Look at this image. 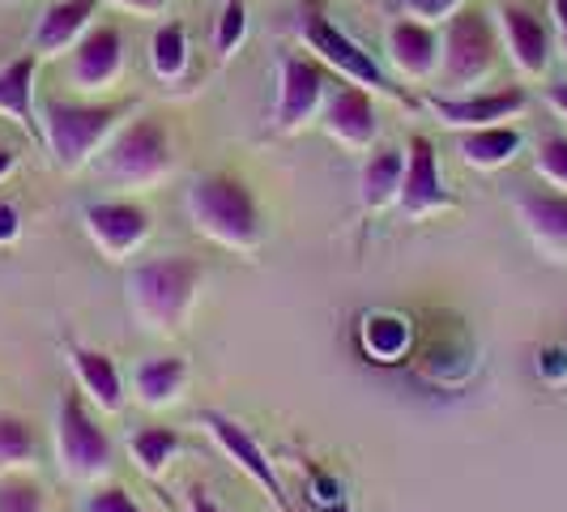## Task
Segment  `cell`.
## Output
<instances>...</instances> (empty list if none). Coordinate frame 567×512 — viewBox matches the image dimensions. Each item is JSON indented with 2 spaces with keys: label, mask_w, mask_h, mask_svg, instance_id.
Instances as JSON below:
<instances>
[{
  "label": "cell",
  "mask_w": 567,
  "mask_h": 512,
  "mask_svg": "<svg viewBox=\"0 0 567 512\" xmlns=\"http://www.w3.org/2000/svg\"><path fill=\"white\" fill-rule=\"evenodd\" d=\"M516 218L542 253L567 260V193H559V188L555 193H546V188L520 193L516 197Z\"/></svg>",
  "instance_id": "cell-14"
},
{
  "label": "cell",
  "mask_w": 567,
  "mask_h": 512,
  "mask_svg": "<svg viewBox=\"0 0 567 512\" xmlns=\"http://www.w3.org/2000/svg\"><path fill=\"white\" fill-rule=\"evenodd\" d=\"M550 18H555V39H559V52L567 60V0H550Z\"/></svg>",
  "instance_id": "cell-33"
},
{
  "label": "cell",
  "mask_w": 567,
  "mask_h": 512,
  "mask_svg": "<svg viewBox=\"0 0 567 512\" xmlns=\"http://www.w3.org/2000/svg\"><path fill=\"white\" fill-rule=\"evenodd\" d=\"M324 99V69L303 57L278 60V107H274V124L278 133H299L316 115Z\"/></svg>",
  "instance_id": "cell-10"
},
{
  "label": "cell",
  "mask_w": 567,
  "mask_h": 512,
  "mask_svg": "<svg viewBox=\"0 0 567 512\" xmlns=\"http://www.w3.org/2000/svg\"><path fill=\"white\" fill-rule=\"evenodd\" d=\"M22 235V218H18V209L9 205V201H0V248L4 244H13Z\"/></svg>",
  "instance_id": "cell-32"
},
{
  "label": "cell",
  "mask_w": 567,
  "mask_h": 512,
  "mask_svg": "<svg viewBox=\"0 0 567 512\" xmlns=\"http://www.w3.org/2000/svg\"><path fill=\"white\" fill-rule=\"evenodd\" d=\"M124 107H90V103H60L52 99L39 115V133L64 171H82L103 137L115 133V120Z\"/></svg>",
  "instance_id": "cell-5"
},
{
  "label": "cell",
  "mask_w": 567,
  "mask_h": 512,
  "mask_svg": "<svg viewBox=\"0 0 567 512\" xmlns=\"http://www.w3.org/2000/svg\"><path fill=\"white\" fill-rule=\"evenodd\" d=\"M542 371H546V376H564L567 350H546V355H542Z\"/></svg>",
  "instance_id": "cell-35"
},
{
  "label": "cell",
  "mask_w": 567,
  "mask_h": 512,
  "mask_svg": "<svg viewBox=\"0 0 567 512\" xmlns=\"http://www.w3.org/2000/svg\"><path fill=\"white\" fill-rule=\"evenodd\" d=\"M188 512H227V509H218L205 491H193V495H188Z\"/></svg>",
  "instance_id": "cell-37"
},
{
  "label": "cell",
  "mask_w": 567,
  "mask_h": 512,
  "mask_svg": "<svg viewBox=\"0 0 567 512\" xmlns=\"http://www.w3.org/2000/svg\"><path fill=\"white\" fill-rule=\"evenodd\" d=\"M34 69H39V57L27 52V57L9 60L0 69V115H9L18 129L34 133L39 129V115H34Z\"/></svg>",
  "instance_id": "cell-19"
},
{
  "label": "cell",
  "mask_w": 567,
  "mask_h": 512,
  "mask_svg": "<svg viewBox=\"0 0 567 512\" xmlns=\"http://www.w3.org/2000/svg\"><path fill=\"white\" fill-rule=\"evenodd\" d=\"M329 512H350V509H346V504H341V500H338V509H329Z\"/></svg>",
  "instance_id": "cell-39"
},
{
  "label": "cell",
  "mask_w": 567,
  "mask_h": 512,
  "mask_svg": "<svg viewBox=\"0 0 567 512\" xmlns=\"http://www.w3.org/2000/svg\"><path fill=\"white\" fill-rule=\"evenodd\" d=\"M389 60L398 64L401 78L426 82L440 73V34L414 18H401L389 27Z\"/></svg>",
  "instance_id": "cell-17"
},
{
  "label": "cell",
  "mask_w": 567,
  "mask_h": 512,
  "mask_svg": "<svg viewBox=\"0 0 567 512\" xmlns=\"http://www.w3.org/2000/svg\"><path fill=\"white\" fill-rule=\"evenodd\" d=\"M499 64V39L478 4H461L449 13V27L440 39V94H461L486 82Z\"/></svg>",
  "instance_id": "cell-3"
},
{
  "label": "cell",
  "mask_w": 567,
  "mask_h": 512,
  "mask_svg": "<svg viewBox=\"0 0 567 512\" xmlns=\"http://www.w3.org/2000/svg\"><path fill=\"white\" fill-rule=\"evenodd\" d=\"M534 167H538V175L550 188L567 193V137H546V142L538 145Z\"/></svg>",
  "instance_id": "cell-29"
},
{
  "label": "cell",
  "mask_w": 567,
  "mask_h": 512,
  "mask_svg": "<svg viewBox=\"0 0 567 512\" xmlns=\"http://www.w3.org/2000/svg\"><path fill=\"white\" fill-rule=\"evenodd\" d=\"M546 103L555 107V112L567 120V82H555V85H546Z\"/></svg>",
  "instance_id": "cell-36"
},
{
  "label": "cell",
  "mask_w": 567,
  "mask_h": 512,
  "mask_svg": "<svg viewBox=\"0 0 567 512\" xmlns=\"http://www.w3.org/2000/svg\"><path fill=\"white\" fill-rule=\"evenodd\" d=\"M499 34L508 43L512 64L525 73V78H542L546 64H550V34L542 27L538 18L520 4H504L499 9Z\"/></svg>",
  "instance_id": "cell-16"
},
{
  "label": "cell",
  "mask_w": 567,
  "mask_h": 512,
  "mask_svg": "<svg viewBox=\"0 0 567 512\" xmlns=\"http://www.w3.org/2000/svg\"><path fill=\"white\" fill-rule=\"evenodd\" d=\"M244 34H248V9H244V0H230L223 9V18H218V34H214L218 57H230L244 43Z\"/></svg>",
  "instance_id": "cell-30"
},
{
  "label": "cell",
  "mask_w": 567,
  "mask_h": 512,
  "mask_svg": "<svg viewBox=\"0 0 567 512\" xmlns=\"http://www.w3.org/2000/svg\"><path fill=\"white\" fill-rule=\"evenodd\" d=\"M0 512H43V487L30 479H0Z\"/></svg>",
  "instance_id": "cell-28"
},
{
  "label": "cell",
  "mask_w": 567,
  "mask_h": 512,
  "mask_svg": "<svg viewBox=\"0 0 567 512\" xmlns=\"http://www.w3.org/2000/svg\"><path fill=\"white\" fill-rule=\"evenodd\" d=\"M200 423L209 427V436L218 440V449L252 479L269 500H274V509L278 512H295L290 509V495H286L282 479H278V470H274V461L260 453V444H256L252 436H248V427H239L235 419H227V414H218V410H205L200 414Z\"/></svg>",
  "instance_id": "cell-8"
},
{
  "label": "cell",
  "mask_w": 567,
  "mask_h": 512,
  "mask_svg": "<svg viewBox=\"0 0 567 512\" xmlns=\"http://www.w3.org/2000/svg\"><path fill=\"white\" fill-rule=\"evenodd\" d=\"M124 69V39L115 27H90L69 48V78L78 90H107Z\"/></svg>",
  "instance_id": "cell-13"
},
{
  "label": "cell",
  "mask_w": 567,
  "mask_h": 512,
  "mask_svg": "<svg viewBox=\"0 0 567 512\" xmlns=\"http://www.w3.org/2000/svg\"><path fill=\"white\" fill-rule=\"evenodd\" d=\"M85 235L107 260H124L150 239V214L133 201H99L85 205Z\"/></svg>",
  "instance_id": "cell-9"
},
{
  "label": "cell",
  "mask_w": 567,
  "mask_h": 512,
  "mask_svg": "<svg viewBox=\"0 0 567 512\" xmlns=\"http://www.w3.org/2000/svg\"><path fill=\"white\" fill-rule=\"evenodd\" d=\"M401 214L405 218H426L440 209H453L456 201L440 180V163H435V145L426 137H410V154H405V180H401Z\"/></svg>",
  "instance_id": "cell-11"
},
{
  "label": "cell",
  "mask_w": 567,
  "mask_h": 512,
  "mask_svg": "<svg viewBox=\"0 0 567 512\" xmlns=\"http://www.w3.org/2000/svg\"><path fill=\"white\" fill-rule=\"evenodd\" d=\"M401 180H405V154L401 150H380L363 163V175H359V201L363 209H389L398 205L401 197Z\"/></svg>",
  "instance_id": "cell-22"
},
{
  "label": "cell",
  "mask_w": 567,
  "mask_h": 512,
  "mask_svg": "<svg viewBox=\"0 0 567 512\" xmlns=\"http://www.w3.org/2000/svg\"><path fill=\"white\" fill-rule=\"evenodd\" d=\"M324 133L338 137L350 150H368L380 133V115L371 107V94L363 85H341L324 107Z\"/></svg>",
  "instance_id": "cell-15"
},
{
  "label": "cell",
  "mask_w": 567,
  "mask_h": 512,
  "mask_svg": "<svg viewBox=\"0 0 567 512\" xmlns=\"http://www.w3.org/2000/svg\"><path fill=\"white\" fill-rule=\"evenodd\" d=\"M410 341V325L398 320V316H375L368 325V350L380 359V363H393Z\"/></svg>",
  "instance_id": "cell-26"
},
{
  "label": "cell",
  "mask_w": 567,
  "mask_h": 512,
  "mask_svg": "<svg viewBox=\"0 0 567 512\" xmlns=\"http://www.w3.org/2000/svg\"><path fill=\"white\" fill-rule=\"evenodd\" d=\"M188 214L200 235H209L214 244L235 248V253H256L265 239L260 205L252 188L235 175H200L188 188Z\"/></svg>",
  "instance_id": "cell-1"
},
{
  "label": "cell",
  "mask_w": 567,
  "mask_h": 512,
  "mask_svg": "<svg viewBox=\"0 0 567 512\" xmlns=\"http://www.w3.org/2000/svg\"><path fill=\"white\" fill-rule=\"evenodd\" d=\"M299 30H303V39H308V48H312L316 57L324 60V64H333L338 73H346L354 85H371V90H389V94H393V85L384 78V69L371 60V52H363L350 34H341L324 13H312V9H308Z\"/></svg>",
  "instance_id": "cell-7"
},
{
  "label": "cell",
  "mask_w": 567,
  "mask_h": 512,
  "mask_svg": "<svg viewBox=\"0 0 567 512\" xmlns=\"http://www.w3.org/2000/svg\"><path fill=\"white\" fill-rule=\"evenodd\" d=\"M456 150H461V158H465L470 167L499 171V167H508L512 158H516V150H520V133H516L512 124L465 129V133L456 137Z\"/></svg>",
  "instance_id": "cell-21"
},
{
  "label": "cell",
  "mask_w": 567,
  "mask_h": 512,
  "mask_svg": "<svg viewBox=\"0 0 567 512\" xmlns=\"http://www.w3.org/2000/svg\"><path fill=\"white\" fill-rule=\"evenodd\" d=\"M56 453H60V470L69 479H78V483L103 474L112 465V440H107L103 427L90 419V410H85V401L78 393H69V398L60 401Z\"/></svg>",
  "instance_id": "cell-6"
},
{
  "label": "cell",
  "mask_w": 567,
  "mask_h": 512,
  "mask_svg": "<svg viewBox=\"0 0 567 512\" xmlns=\"http://www.w3.org/2000/svg\"><path fill=\"white\" fill-rule=\"evenodd\" d=\"M34 457V431L18 414H0V465H22Z\"/></svg>",
  "instance_id": "cell-27"
},
{
  "label": "cell",
  "mask_w": 567,
  "mask_h": 512,
  "mask_svg": "<svg viewBox=\"0 0 567 512\" xmlns=\"http://www.w3.org/2000/svg\"><path fill=\"white\" fill-rule=\"evenodd\" d=\"M94 9H99V0H56V4H48V13L34 27V57H60V52H69L85 30H90Z\"/></svg>",
  "instance_id": "cell-18"
},
{
  "label": "cell",
  "mask_w": 567,
  "mask_h": 512,
  "mask_svg": "<svg viewBox=\"0 0 567 512\" xmlns=\"http://www.w3.org/2000/svg\"><path fill=\"white\" fill-rule=\"evenodd\" d=\"M150 64H154V73L158 78H184V69H188V34L179 22H167V27L154 30V43H150Z\"/></svg>",
  "instance_id": "cell-25"
},
{
  "label": "cell",
  "mask_w": 567,
  "mask_h": 512,
  "mask_svg": "<svg viewBox=\"0 0 567 512\" xmlns=\"http://www.w3.org/2000/svg\"><path fill=\"white\" fill-rule=\"evenodd\" d=\"M175 453H179V431L175 427H142L133 436V457H137L142 474H150V479H158Z\"/></svg>",
  "instance_id": "cell-24"
},
{
  "label": "cell",
  "mask_w": 567,
  "mask_h": 512,
  "mask_svg": "<svg viewBox=\"0 0 567 512\" xmlns=\"http://www.w3.org/2000/svg\"><path fill=\"white\" fill-rule=\"evenodd\" d=\"M85 512H145L124 487H99L90 500H85Z\"/></svg>",
  "instance_id": "cell-31"
},
{
  "label": "cell",
  "mask_w": 567,
  "mask_h": 512,
  "mask_svg": "<svg viewBox=\"0 0 567 512\" xmlns=\"http://www.w3.org/2000/svg\"><path fill=\"white\" fill-rule=\"evenodd\" d=\"M431 112L440 115V124L449 129H486V124H504L508 115L525 107V90H491V94H426Z\"/></svg>",
  "instance_id": "cell-12"
},
{
  "label": "cell",
  "mask_w": 567,
  "mask_h": 512,
  "mask_svg": "<svg viewBox=\"0 0 567 512\" xmlns=\"http://www.w3.org/2000/svg\"><path fill=\"white\" fill-rule=\"evenodd\" d=\"M73 371H78L82 389L94 398L99 410H107V414H120V410H124V380H120V368H115L112 355L73 346Z\"/></svg>",
  "instance_id": "cell-20"
},
{
  "label": "cell",
  "mask_w": 567,
  "mask_h": 512,
  "mask_svg": "<svg viewBox=\"0 0 567 512\" xmlns=\"http://www.w3.org/2000/svg\"><path fill=\"white\" fill-rule=\"evenodd\" d=\"M120 9H128V13H163L167 9V0H112Z\"/></svg>",
  "instance_id": "cell-34"
},
{
  "label": "cell",
  "mask_w": 567,
  "mask_h": 512,
  "mask_svg": "<svg viewBox=\"0 0 567 512\" xmlns=\"http://www.w3.org/2000/svg\"><path fill=\"white\" fill-rule=\"evenodd\" d=\"M13 171V150H0V180Z\"/></svg>",
  "instance_id": "cell-38"
},
{
  "label": "cell",
  "mask_w": 567,
  "mask_h": 512,
  "mask_svg": "<svg viewBox=\"0 0 567 512\" xmlns=\"http://www.w3.org/2000/svg\"><path fill=\"white\" fill-rule=\"evenodd\" d=\"M184 380H188V359H179V355H154V359L137 363V376H133L142 406L175 401L184 393Z\"/></svg>",
  "instance_id": "cell-23"
},
{
  "label": "cell",
  "mask_w": 567,
  "mask_h": 512,
  "mask_svg": "<svg viewBox=\"0 0 567 512\" xmlns=\"http://www.w3.org/2000/svg\"><path fill=\"white\" fill-rule=\"evenodd\" d=\"M171 171V137L158 120H133L124 129H115L112 142L99 150V175L112 184H133L145 188L154 180H163Z\"/></svg>",
  "instance_id": "cell-4"
},
{
  "label": "cell",
  "mask_w": 567,
  "mask_h": 512,
  "mask_svg": "<svg viewBox=\"0 0 567 512\" xmlns=\"http://www.w3.org/2000/svg\"><path fill=\"white\" fill-rule=\"evenodd\" d=\"M197 256H158L133 269L128 278V308L145 329H184L200 290Z\"/></svg>",
  "instance_id": "cell-2"
}]
</instances>
